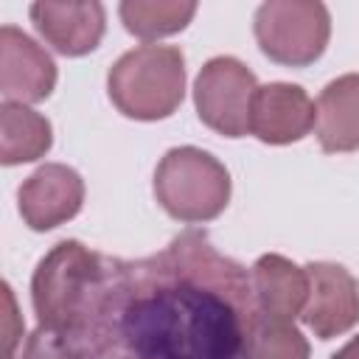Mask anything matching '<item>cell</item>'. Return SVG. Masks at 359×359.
<instances>
[{
  "label": "cell",
  "mask_w": 359,
  "mask_h": 359,
  "mask_svg": "<svg viewBox=\"0 0 359 359\" xmlns=\"http://www.w3.org/2000/svg\"><path fill=\"white\" fill-rule=\"evenodd\" d=\"M264 317L247 272L188 230L151 258H95L59 334L87 359H252Z\"/></svg>",
  "instance_id": "obj_1"
}]
</instances>
